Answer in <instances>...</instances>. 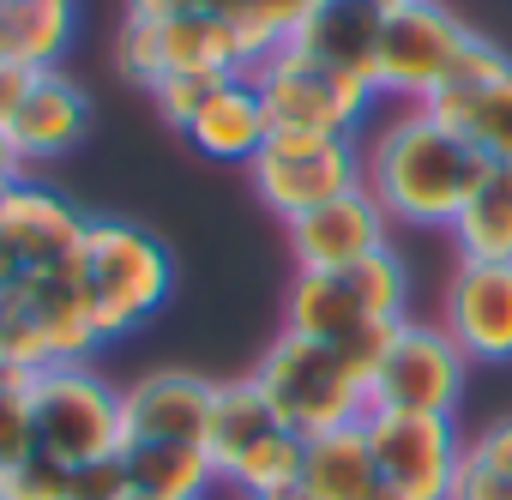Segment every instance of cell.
<instances>
[{"label":"cell","mask_w":512,"mask_h":500,"mask_svg":"<svg viewBox=\"0 0 512 500\" xmlns=\"http://www.w3.org/2000/svg\"><path fill=\"white\" fill-rule=\"evenodd\" d=\"M452 241H458V260L512 266V169H494L476 187V199L452 223Z\"/></svg>","instance_id":"cell-23"},{"label":"cell","mask_w":512,"mask_h":500,"mask_svg":"<svg viewBox=\"0 0 512 500\" xmlns=\"http://www.w3.org/2000/svg\"><path fill=\"white\" fill-rule=\"evenodd\" d=\"M13 284H19V254H13L7 229H0V290H13Z\"/></svg>","instance_id":"cell-35"},{"label":"cell","mask_w":512,"mask_h":500,"mask_svg":"<svg viewBox=\"0 0 512 500\" xmlns=\"http://www.w3.org/2000/svg\"><path fill=\"white\" fill-rule=\"evenodd\" d=\"M73 488V470L55 464V458H25L19 470H7V500H67Z\"/></svg>","instance_id":"cell-29"},{"label":"cell","mask_w":512,"mask_h":500,"mask_svg":"<svg viewBox=\"0 0 512 500\" xmlns=\"http://www.w3.org/2000/svg\"><path fill=\"white\" fill-rule=\"evenodd\" d=\"M284 229H290V247H296V272H344V266L380 254V247H392L386 241L392 217L380 211V199L368 187H356V193L284 223Z\"/></svg>","instance_id":"cell-16"},{"label":"cell","mask_w":512,"mask_h":500,"mask_svg":"<svg viewBox=\"0 0 512 500\" xmlns=\"http://www.w3.org/2000/svg\"><path fill=\"white\" fill-rule=\"evenodd\" d=\"M253 386L266 392V404L278 410L284 428H296L302 440H326L338 428H356L374 404L368 386L344 374V362L332 356V344L278 332V344L266 350V362L253 368Z\"/></svg>","instance_id":"cell-3"},{"label":"cell","mask_w":512,"mask_h":500,"mask_svg":"<svg viewBox=\"0 0 512 500\" xmlns=\"http://www.w3.org/2000/svg\"><path fill=\"white\" fill-rule=\"evenodd\" d=\"M217 79H187V73H169V79H157L151 85V103H157V115L169 121V127H187L193 121V109L205 103V91H211Z\"/></svg>","instance_id":"cell-31"},{"label":"cell","mask_w":512,"mask_h":500,"mask_svg":"<svg viewBox=\"0 0 512 500\" xmlns=\"http://www.w3.org/2000/svg\"><path fill=\"white\" fill-rule=\"evenodd\" d=\"M362 320H410V266L380 247V254L344 266V272H296L290 296H284V332L332 344Z\"/></svg>","instance_id":"cell-5"},{"label":"cell","mask_w":512,"mask_h":500,"mask_svg":"<svg viewBox=\"0 0 512 500\" xmlns=\"http://www.w3.org/2000/svg\"><path fill=\"white\" fill-rule=\"evenodd\" d=\"M362 434L374 446L380 476L410 500H452V476L464 458L458 416H422V410H368Z\"/></svg>","instance_id":"cell-11"},{"label":"cell","mask_w":512,"mask_h":500,"mask_svg":"<svg viewBox=\"0 0 512 500\" xmlns=\"http://www.w3.org/2000/svg\"><path fill=\"white\" fill-rule=\"evenodd\" d=\"M464 380H470V356L452 344V332L440 320H404L380 374H374V386H368V404L374 410L458 416Z\"/></svg>","instance_id":"cell-10"},{"label":"cell","mask_w":512,"mask_h":500,"mask_svg":"<svg viewBox=\"0 0 512 500\" xmlns=\"http://www.w3.org/2000/svg\"><path fill=\"white\" fill-rule=\"evenodd\" d=\"M0 500H7V470H0Z\"/></svg>","instance_id":"cell-38"},{"label":"cell","mask_w":512,"mask_h":500,"mask_svg":"<svg viewBox=\"0 0 512 500\" xmlns=\"http://www.w3.org/2000/svg\"><path fill=\"white\" fill-rule=\"evenodd\" d=\"M380 25H386V13H380V7H368V0H320V13L302 25L296 49H302L314 67H326V73H338V79H350V85L374 91ZM374 97H380V91H374Z\"/></svg>","instance_id":"cell-18"},{"label":"cell","mask_w":512,"mask_h":500,"mask_svg":"<svg viewBox=\"0 0 512 500\" xmlns=\"http://www.w3.org/2000/svg\"><path fill=\"white\" fill-rule=\"evenodd\" d=\"M440 326L470 362H512V266L458 260L440 296Z\"/></svg>","instance_id":"cell-13"},{"label":"cell","mask_w":512,"mask_h":500,"mask_svg":"<svg viewBox=\"0 0 512 500\" xmlns=\"http://www.w3.org/2000/svg\"><path fill=\"white\" fill-rule=\"evenodd\" d=\"M302 476H308V488L320 500H368L386 482L380 464H374V446H368L362 422L356 428H338L326 440H308V470Z\"/></svg>","instance_id":"cell-22"},{"label":"cell","mask_w":512,"mask_h":500,"mask_svg":"<svg viewBox=\"0 0 512 500\" xmlns=\"http://www.w3.org/2000/svg\"><path fill=\"white\" fill-rule=\"evenodd\" d=\"M25 169H31V163L19 157V145L7 139V127H0V199H7V193H13V187L25 181Z\"/></svg>","instance_id":"cell-33"},{"label":"cell","mask_w":512,"mask_h":500,"mask_svg":"<svg viewBox=\"0 0 512 500\" xmlns=\"http://www.w3.org/2000/svg\"><path fill=\"white\" fill-rule=\"evenodd\" d=\"M368 500H410V494H398V488H392V482H380V488H374V494H368Z\"/></svg>","instance_id":"cell-36"},{"label":"cell","mask_w":512,"mask_h":500,"mask_svg":"<svg viewBox=\"0 0 512 500\" xmlns=\"http://www.w3.org/2000/svg\"><path fill=\"white\" fill-rule=\"evenodd\" d=\"M278 428H284V422H278V410L266 404V392L253 386V374H247V380H217L211 428H205V452H211L217 476H223L235 458H247L260 440H272Z\"/></svg>","instance_id":"cell-21"},{"label":"cell","mask_w":512,"mask_h":500,"mask_svg":"<svg viewBox=\"0 0 512 500\" xmlns=\"http://www.w3.org/2000/svg\"><path fill=\"white\" fill-rule=\"evenodd\" d=\"M247 500H320V494L308 488V476H296V482H278V488H266V494H247Z\"/></svg>","instance_id":"cell-34"},{"label":"cell","mask_w":512,"mask_h":500,"mask_svg":"<svg viewBox=\"0 0 512 500\" xmlns=\"http://www.w3.org/2000/svg\"><path fill=\"white\" fill-rule=\"evenodd\" d=\"M260 205L284 223L344 199L362 187V139H314V133H272L266 151L247 163Z\"/></svg>","instance_id":"cell-8"},{"label":"cell","mask_w":512,"mask_h":500,"mask_svg":"<svg viewBox=\"0 0 512 500\" xmlns=\"http://www.w3.org/2000/svg\"><path fill=\"white\" fill-rule=\"evenodd\" d=\"M25 458H37L31 374H0V470H19Z\"/></svg>","instance_id":"cell-27"},{"label":"cell","mask_w":512,"mask_h":500,"mask_svg":"<svg viewBox=\"0 0 512 500\" xmlns=\"http://www.w3.org/2000/svg\"><path fill=\"white\" fill-rule=\"evenodd\" d=\"M488 175L494 163L422 103H404L362 139V187L404 229H452Z\"/></svg>","instance_id":"cell-1"},{"label":"cell","mask_w":512,"mask_h":500,"mask_svg":"<svg viewBox=\"0 0 512 500\" xmlns=\"http://www.w3.org/2000/svg\"><path fill=\"white\" fill-rule=\"evenodd\" d=\"M133 500H205V488L217 482V464L205 446L193 440H145L121 452Z\"/></svg>","instance_id":"cell-20"},{"label":"cell","mask_w":512,"mask_h":500,"mask_svg":"<svg viewBox=\"0 0 512 500\" xmlns=\"http://www.w3.org/2000/svg\"><path fill=\"white\" fill-rule=\"evenodd\" d=\"M253 91L266 103L272 133H314V139H356L368 121L374 91L314 67L296 43H284L278 55H266L260 67H247Z\"/></svg>","instance_id":"cell-7"},{"label":"cell","mask_w":512,"mask_h":500,"mask_svg":"<svg viewBox=\"0 0 512 500\" xmlns=\"http://www.w3.org/2000/svg\"><path fill=\"white\" fill-rule=\"evenodd\" d=\"M235 19L241 0H127V19H145V25H163V19Z\"/></svg>","instance_id":"cell-32"},{"label":"cell","mask_w":512,"mask_h":500,"mask_svg":"<svg viewBox=\"0 0 512 500\" xmlns=\"http://www.w3.org/2000/svg\"><path fill=\"white\" fill-rule=\"evenodd\" d=\"M314 13H320V0H241V13L229 25H235V37L247 49V67H260L266 55H278L284 43H296Z\"/></svg>","instance_id":"cell-24"},{"label":"cell","mask_w":512,"mask_h":500,"mask_svg":"<svg viewBox=\"0 0 512 500\" xmlns=\"http://www.w3.org/2000/svg\"><path fill=\"white\" fill-rule=\"evenodd\" d=\"M422 109L440 115L452 133H464L494 169H512V55L500 43L482 37L476 61L440 97H428Z\"/></svg>","instance_id":"cell-12"},{"label":"cell","mask_w":512,"mask_h":500,"mask_svg":"<svg viewBox=\"0 0 512 500\" xmlns=\"http://www.w3.org/2000/svg\"><path fill=\"white\" fill-rule=\"evenodd\" d=\"M308 470V440L296 434V428H278L272 440H260L247 458H235L217 482H229V488H241V494H266V488H278V482H296Z\"/></svg>","instance_id":"cell-25"},{"label":"cell","mask_w":512,"mask_h":500,"mask_svg":"<svg viewBox=\"0 0 512 500\" xmlns=\"http://www.w3.org/2000/svg\"><path fill=\"white\" fill-rule=\"evenodd\" d=\"M31 410H37V452L67 470L127 452L121 386L103 380L91 362H49L43 374H31Z\"/></svg>","instance_id":"cell-4"},{"label":"cell","mask_w":512,"mask_h":500,"mask_svg":"<svg viewBox=\"0 0 512 500\" xmlns=\"http://www.w3.org/2000/svg\"><path fill=\"white\" fill-rule=\"evenodd\" d=\"M482 37L440 0H410V7L386 13L380 25V55H374V91L398 103H428L440 97L470 61Z\"/></svg>","instance_id":"cell-6"},{"label":"cell","mask_w":512,"mask_h":500,"mask_svg":"<svg viewBox=\"0 0 512 500\" xmlns=\"http://www.w3.org/2000/svg\"><path fill=\"white\" fill-rule=\"evenodd\" d=\"M368 7H380V13H398V7H410V0H368Z\"/></svg>","instance_id":"cell-37"},{"label":"cell","mask_w":512,"mask_h":500,"mask_svg":"<svg viewBox=\"0 0 512 500\" xmlns=\"http://www.w3.org/2000/svg\"><path fill=\"white\" fill-rule=\"evenodd\" d=\"M55 356H49V338L37 326V314L13 296L0 290V374H43Z\"/></svg>","instance_id":"cell-26"},{"label":"cell","mask_w":512,"mask_h":500,"mask_svg":"<svg viewBox=\"0 0 512 500\" xmlns=\"http://www.w3.org/2000/svg\"><path fill=\"white\" fill-rule=\"evenodd\" d=\"M67 500H133L127 464L121 458H97V464H73V488Z\"/></svg>","instance_id":"cell-30"},{"label":"cell","mask_w":512,"mask_h":500,"mask_svg":"<svg viewBox=\"0 0 512 500\" xmlns=\"http://www.w3.org/2000/svg\"><path fill=\"white\" fill-rule=\"evenodd\" d=\"M181 133L193 139V151H205L217 163H253L272 139V121H266V103L253 91V79L235 73V79H217L205 91V103L193 109V121Z\"/></svg>","instance_id":"cell-19"},{"label":"cell","mask_w":512,"mask_h":500,"mask_svg":"<svg viewBox=\"0 0 512 500\" xmlns=\"http://www.w3.org/2000/svg\"><path fill=\"white\" fill-rule=\"evenodd\" d=\"M398 326H404V320H398ZM398 326H386V320H362V326H350L344 338H332V356L344 362V374H350V380L374 386V374H380V362H386V350H392Z\"/></svg>","instance_id":"cell-28"},{"label":"cell","mask_w":512,"mask_h":500,"mask_svg":"<svg viewBox=\"0 0 512 500\" xmlns=\"http://www.w3.org/2000/svg\"><path fill=\"white\" fill-rule=\"evenodd\" d=\"M0 229H7L13 254H19V278H25V272H61L73 260H85L91 217L73 199H61L55 187L19 181L7 199H0Z\"/></svg>","instance_id":"cell-14"},{"label":"cell","mask_w":512,"mask_h":500,"mask_svg":"<svg viewBox=\"0 0 512 500\" xmlns=\"http://www.w3.org/2000/svg\"><path fill=\"white\" fill-rule=\"evenodd\" d=\"M115 73L139 91H151L157 79L169 73H187V79H235L247 73V49L235 37L229 19H163V25H145V19H127L115 31Z\"/></svg>","instance_id":"cell-9"},{"label":"cell","mask_w":512,"mask_h":500,"mask_svg":"<svg viewBox=\"0 0 512 500\" xmlns=\"http://www.w3.org/2000/svg\"><path fill=\"white\" fill-rule=\"evenodd\" d=\"M85 290H91V320L97 338H127L157 320V308L175 290V260L169 247L121 217H91L85 235Z\"/></svg>","instance_id":"cell-2"},{"label":"cell","mask_w":512,"mask_h":500,"mask_svg":"<svg viewBox=\"0 0 512 500\" xmlns=\"http://www.w3.org/2000/svg\"><path fill=\"white\" fill-rule=\"evenodd\" d=\"M211 398H217V380H205L193 368H151V374H139L133 386H121L127 446H145V440H193V446H205Z\"/></svg>","instance_id":"cell-15"},{"label":"cell","mask_w":512,"mask_h":500,"mask_svg":"<svg viewBox=\"0 0 512 500\" xmlns=\"http://www.w3.org/2000/svg\"><path fill=\"white\" fill-rule=\"evenodd\" d=\"M0 127H7V139L19 145L25 163H49V157L73 151V145L91 133V97H85V85L67 79L61 67H37Z\"/></svg>","instance_id":"cell-17"}]
</instances>
